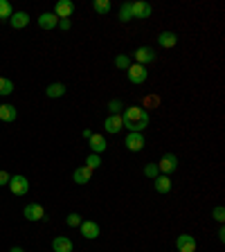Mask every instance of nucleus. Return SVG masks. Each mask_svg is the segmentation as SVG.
I'll use <instances>...</instances> for the list:
<instances>
[{"label":"nucleus","instance_id":"1","mask_svg":"<svg viewBox=\"0 0 225 252\" xmlns=\"http://www.w3.org/2000/svg\"><path fill=\"white\" fill-rule=\"evenodd\" d=\"M122 122L129 133H142L149 126V113L142 106H126L122 113Z\"/></svg>","mask_w":225,"mask_h":252},{"label":"nucleus","instance_id":"2","mask_svg":"<svg viewBox=\"0 0 225 252\" xmlns=\"http://www.w3.org/2000/svg\"><path fill=\"white\" fill-rule=\"evenodd\" d=\"M7 187L12 189V194H16V196H25L27 192H30V180H27L25 176H12L9 178V185Z\"/></svg>","mask_w":225,"mask_h":252},{"label":"nucleus","instance_id":"3","mask_svg":"<svg viewBox=\"0 0 225 252\" xmlns=\"http://www.w3.org/2000/svg\"><path fill=\"white\" fill-rule=\"evenodd\" d=\"M126 72H129V81H131V84H135V86L144 84L147 77H149L147 65H140V63H131V68Z\"/></svg>","mask_w":225,"mask_h":252},{"label":"nucleus","instance_id":"4","mask_svg":"<svg viewBox=\"0 0 225 252\" xmlns=\"http://www.w3.org/2000/svg\"><path fill=\"white\" fill-rule=\"evenodd\" d=\"M155 164H158V171H160V174L169 176L171 171H176V169H178V158H176L174 153H165L160 158V162H155Z\"/></svg>","mask_w":225,"mask_h":252},{"label":"nucleus","instance_id":"5","mask_svg":"<svg viewBox=\"0 0 225 252\" xmlns=\"http://www.w3.org/2000/svg\"><path fill=\"white\" fill-rule=\"evenodd\" d=\"M133 54H135V61H137V63H140V65L153 63V61H155V57H158V54H155V50H153V47H149V45H142V47H137V50H135Z\"/></svg>","mask_w":225,"mask_h":252},{"label":"nucleus","instance_id":"6","mask_svg":"<svg viewBox=\"0 0 225 252\" xmlns=\"http://www.w3.org/2000/svg\"><path fill=\"white\" fill-rule=\"evenodd\" d=\"M72 12H75V2H72V0H59L57 5H54V16H57L59 20L70 18Z\"/></svg>","mask_w":225,"mask_h":252},{"label":"nucleus","instance_id":"7","mask_svg":"<svg viewBox=\"0 0 225 252\" xmlns=\"http://www.w3.org/2000/svg\"><path fill=\"white\" fill-rule=\"evenodd\" d=\"M131 12H133V18H149L151 16V5L149 2H142V0H135V2H131Z\"/></svg>","mask_w":225,"mask_h":252},{"label":"nucleus","instance_id":"8","mask_svg":"<svg viewBox=\"0 0 225 252\" xmlns=\"http://www.w3.org/2000/svg\"><path fill=\"white\" fill-rule=\"evenodd\" d=\"M176 248H178V252H196V239L192 234H180L176 239Z\"/></svg>","mask_w":225,"mask_h":252},{"label":"nucleus","instance_id":"9","mask_svg":"<svg viewBox=\"0 0 225 252\" xmlns=\"http://www.w3.org/2000/svg\"><path fill=\"white\" fill-rule=\"evenodd\" d=\"M23 214H25L27 221H43L45 219V209L39 205V203H30V205H25Z\"/></svg>","mask_w":225,"mask_h":252},{"label":"nucleus","instance_id":"10","mask_svg":"<svg viewBox=\"0 0 225 252\" xmlns=\"http://www.w3.org/2000/svg\"><path fill=\"white\" fill-rule=\"evenodd\" d=\"M124 129V122H122V115H108L106 122H104V131L106 133H120Z\"/></svg>","mask_w":225,"mask_h":252},{"label":"nucleus","instance_id":"11","mask_svg":"<svg viewBox=\"0 0 225 252\" xmlns=\"http://www.w3.org/2000/svg\"><path fill=\"white\" fill-rule=\"evenodd\" d=\"M153 187L158 194H169V192H171V178L165 174H158L153 178Z\"/></svg>","mask_w":225,"mask_h":252},{"label":"nucleus","instance_id":"12","mask_svg":"<svg viewBox=\"0 0 225 252\" xmlns=\"http://www.w3.org/2000/svg\"><path fill=\"white\" fill-rule=\"evenodd\" d=\"M124 144H126L129 151H142L144 149V137H142V133H129Z\"/></svg>","mask_w":225,"mask_h":252},{"label":"nucleus","instance_id":"13","mask_svg":"<svg viewBox=\"0 0 225 252\" xmlns=\"http://www.w3.org/2000/svg\"><path fill=\"white\" fill-rule=\"evenodd\" d=\"M88 144H90V149H92V153H97V155H102L104 151H106V147H108L106 137L99 135V133H92V137L88 140Z\"/></svg>","mask_w":225,"mask_h":252},{"label":"nucleus","instance_id":"14","mask_svg":"<svg viewBox=\"0 0 225 252\" xmlns=\"http://www.w3.org/2000/svg\"><path fill=\"white\" fill-rule=\"evenodd\" d=\"M81 237H84V239H97V237H99V225H97V223H92V221H81Z\"/></svg>","mask_w":225,"mask_h":252},{"label":"nucleus","instance_id":"15","mask_svg":"<svg viewBox=\"0 0 225 252\" xmlns=\"http://www.w3.org/2000/svg\"><path fill=\"white\" fill-rule=\"evenodd\" d=\"M9 25L14 27V30H23V27L30 25V14L25 12H14L12 18H9Z\"/></svg>","mask_w":225,"mask_h":252},{"label":"nucleus","instance_id":"16","mask_svg":"<svg viewBox=\"0 0 225 252\" xmlns=\"http://www.w3.org/2000/svg\"><path fill=\"white\" fill-rule=\"evenodd\" d=\"M59 25V18L54 16V12H45L39 16V27L41 30H54Z\"/></svg>","mask_w":225,"mask_h":252},{"label":"nucleus","instance_id":"17","mask_svg":"<svg viewBox=\"0 0 225 252\" xmlns=\"http://www.w3.org/2000/svg\"><path fill=\"white\" fill-rule=\"evenodd\" d=\"M176 43H178V36H176L174 32H162V34H158V45L165 47V50L174 47Z\"/></svg>","mask_w":225,"mask_h":252},{"label":"nucleus","instance_id":"18","mask_svg":"<svg viewBox=\"0 0 225 252\" xmlns=\"http://www.w3.org/2000/svg\"><path fill=\"white\" fill-rule=\"evenodd\" d=\"M52 250L54 252H72V241L68 237H57L52 241Z\"/></svg>","mask_w":225,"mask_h":252},{"label":"nucleus","instance_id":"19","mask_svg":"<svg viewBox=\"0 0 225 252\" xmlns=\"http://www.w3.org/2000/svg\"><path fill=\"white\" fill-rule=\"evenodd\" d=\"M45 95H47L50 99L63 97V95H65V84H61V81H57V84H50L47 88H45Z\"/></svg>","mask_w":225,"mask_h":252},{"label":"nucleus","instance_id":"20","mask_svg":"<svg viewBox=\"0 0 225 252\" xmlns=\"http://www.w3.org/2000/svg\"><path fill=\"white\" fill-rule=\"evenodd\" d=\"M90 178H92V169H88V167H79L75 171V176H72V180L77 182V185H86Z\"/></svg>","mask_w":225,"mask_h":252},{"label":"nucleus","instance_id":"21","mask_svg":"<svg viewBox=\"0 0 225 252\" xmlns=\"http://www.w3.org/2000/svg\"><path fill=\"white\" fill-rule=\"evenodd\" d=\"M16 115H18V113H16V108H14L12 104H2V106H0V122H14Z\"/></svg>","mask_w":225,"mask_h":252},{"label":"nucleus","instance_id":"22","mask_svg":"<svg viewBox=\"0 0 225 252\" xmlns=\"http://www.w3.org/2000/svg\"><path fill=\"white\" fill-rule=\"evenodd\" d=\"M12 92H14V81H12V79L0 77V97H5V95H12Z\"/></svg>","mask_w":225,"mask_h":252},{"label":"nucleus","instance_id":"23","mask_svg":"<svg viewBox=\"0 0 225 252\" xmlns=\"http://www.w3.org/2000/svg\"><path fill=\"white\" fill-rule=\"evenodd\" d=\"M120 20H122V23H129V20H133V12H131V2H124V5L120 7Z\"/></svg>","mask_w":225,"mask_h":252},{"label":"nucleus","instance_id":"24","mask_svg":"<svg viewBox=\"0 0 225 252\" xmlns=\"http://www.w3.org/2000/svg\"><path fill=\"white\" fill-rule=\"evenodd\" d=\"M92 9L97 14H108L110 12V0H95L92 2Z\"/></svg>","mask_w":225,"mask_h":252},{"label":"nucleus","instance_id":"25","mask_svg":"<svg viewBox=\"0 0 225 252\" xmlns=\"http://www.w3.org/2000/svg\"><path fill=\"white\" fill-rule=\"evenodd\" d=\"M126 108L120 99H110L108 102V110H110V115H122V110Z\"/></svg>","mask_w":225,"mask_h":252},{"label":"nucleus","instance_id":"26","mask_svg":"<svg viewBox=\"0 0 225 252\" xmlns=\"http://www.w3.org/2000/svg\"><path fill=\"white\" fill-rule=\"evenodd\" d=\"M115 68H120V70H129V68H131V59L126 57V54H117V57H115Z\"/></svg>","mask_w":225,"mask_h":252},{"label":"nucleus","instance_id":"27","mask_svg":"<svg viewBox=\"0 0 225 252\" xmlns=\"http://www.w3.org/2000/svg\"><path fill=\"white\" fill-rule=\"evenodd\" d=\"M12 14H14L12 5H9V2H7V0H0V18H2V20L12 18Z\"/></svg>","mask_w":225,"mask_h":252},{"label":"nucleus","instance_id":"28","mask_svg":"<svg viewBox=\"0 0 225 252\" xmlns=\"http://www.w3.org/2000/svg\"><path fill=\"white\" fill-rule=\"evenodd\" d=\"M86 167L95 171L97 167H102V158H99V155H97V153H90L88 158H86Z\"/></svg>","mask_w":225,"mask_h":252},{"label":"nucleus","instance_id":"29","mask_svg":"<svg viewBox=\"0 0 225 252\" xmlns=\"http://www.w3.org/2000/svg\"><path fill=\"white\" fill-rule=\"evenodd\" d=\"M158 174H160V171H158V164H155V162H149L147 167H144V176H147V178H151V180H153Z\"/></svg>","mask_w":225,"mask_h":252},{"label":"nucleus","instance_id":"30","mask_svg":"<svg viewBox=\"0 0 225 252\" xmlns=\"http://www.w3.org/2000/svg\"><path fill=\"white\" fill-rule=\"evenodd\" d=\"M65 223H68L70 227H79V225H81V216L72 212V214H68V219H65Z\"/></svg>","mask_w":225,"mask_h":252},{"label":"nucleus","instance_id":"31","mask_svg":"<svg viewBox=\"0 0 225 252\" xmlns=\"http://www.w3.org/2000/svg\"><path fill=\"white\" fill-rule=\"evenodd\" d=\"M160 104V99L155 97V95H149L144 102H142V108H151V106H158Z\"/></svg>","mask_w":225,"mask_h":252},{"label":"nucleus","instance_id":"32","mask_svg":"<svg viewBox=\"0 0 225 252\" xmlns=\"http://www.w3.org/2000/svg\"><path fill=\"white\" fill-rule=\"evenodd\" d=\"M214 219H216V221H219V223H223V221H225V209H223V207H214Z\"/></svg>","mask_w":225,"mask_h":252},{"label":"nucleus","instance_id":"33","mask_svg":"<svg viewBox=\"0 0 225 252\" xmlns=\"http://www.w3.org/2000/svg\"><path fill=\"white\" fill-rule=\"evenodd\" d=\"M9 178H12V176L7 174L5 169H0V187H2V185H9Z\"/></svg>","mask_w":225,"mask_h":252},{"label":"nucleus","instance_id":"34","mask_svg":"<svg viewBox=\"0 0 225 252\" xmlns=\"http://www.w3.org/2000/svg\"><path fill=\"white\" fill-rule=\"evenodd\" d=\"M57 27H61L63 32H68V30H70V27H72L70 18H61V20H59V25H57Z\"/></svg>","mask_w":225,"mask_h":252},{"label":"nucleus","instance_id":"35","mask_svg":"<svg viewBox=\"0 0 225 252\" xmlns=\"http://www.w3.org/2000/svg\"><path fill=\"white\" fill-rule=\"evenodd\" d=\"M81 135H84V140H90V137H92V131H90V129H86L84 133H81Z\"/></svg>","mask_w":225,"mask_h":252},{"label":"nucleus","instance_id":"36","mask_svg":"<svg viewBox=\"0 0 225 252\" xmlns=\"http://www.w3.org/2000/svg\"><path fill=\"white\" fill-rule=\"evenodd\" d=\"M219 241H225V230H223V227L219 230Z\"/></svg>","mask_w":225,"mask_h":252},{"label":"nucleus","instance_id":"37","mask_svg":"<svg viewBox=\"0 0 225 252\" xmlns=\"http://www.w3.org/2000/svg\"><path fill=\"white\" fill-rule=\"evenodd\" d=\"M9 252H25V250H23V248H18V246H14L12 250H9Z\"/></svg>","mask_w":225,"mask_h":252}]
</instances>
